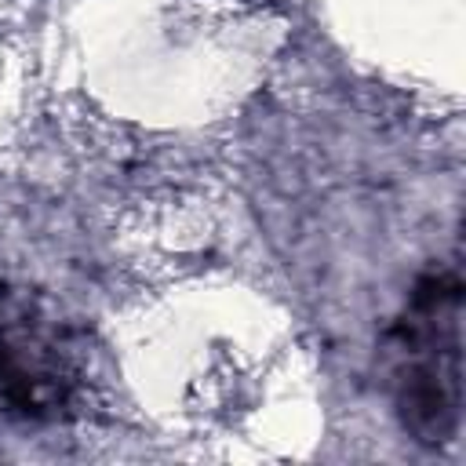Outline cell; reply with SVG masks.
Masks as SVG:
<instances>
[{"label":"cell","instance_id":"6da1fadb","mask_svg":"<svg viewBox=\"0 0 466 466\" xmlns=\"http://www.w3.org/2000/svg\"><path fill=\"white\" fill-rule=\"evenodd\" d=\"M390 397L404 433L444 448L462 419V277L455 262L430 266L386 335Z\"/></svg>","mask_w":466,"mask_h":466},{"label":"cell","instance_id":"7a4b0ae2","mask_svg":"<svg viewBox=\"0 0 466 466\" xmlns=\"http://www.w3.org/2000/svg\"><path fill=\"white\" fill-rule=\"evenodd\" d=\"M73 350L36 306L15 302L0 317V390L22 415H58L73 393Z\"/></svg>","mask_w":466,"mask_h":466}]
</instances>
